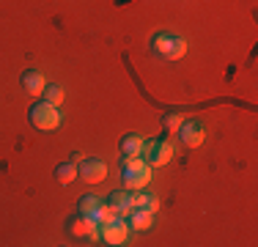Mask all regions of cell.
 <instances>
[{
  "mask_svg": "<svg viewBox=\"0 0 258 247\" xmlns=\"http://www.w3.org/2000/svg\"><path fill=\"white\" fill-rule=\"evenodd\" d=\"M151 170L143 157H121V181L126 190H143L151 181Z\"/></svg>",
  "mask_w": 258,
  "mask_h": 247,
  "instance_id": "cell-1",
  "label": "cell"
},
{
  "mask_svg": "<svg viewBox=\"0 0 258 247\" xmlns=\"http://www.w3.org/2000/svg\"><path fill=\"white\" fill-rule=\"evenodd\" d=\"M151 52L162 60H179L187 52V41L176 33H154L151 36Z\"/></svg>",
  "mask_w": 258,
  "mask_h": 247,
  "instance_id": "cell-2",
  "label": "cell"
},
{
  "mask_svg": "<svg viewBox=\"0 0 258 247\" xmlns=\"http://www.w3.org/2000/svg\"><path fill=\"white\" fill-rule=\"evenodd\" d=\"M28 121H30V127L39 129V132H52V129L60 127V113H58L55 104H47L44 99H39V102L28 110Z\"/></svg>",
  "mask_w": 258,
  "mask_h": 247,
  "instance_id": "cell-3",
  "label": "cell"
},
{
  "mask_svg": "<svg viewBox=\"0 0 258 247\" xmlns=\"http://www.w3.org/2000/svg\"><path fill=\"white\" fill-rule=\"evenodd\" d=\"M140 157H143L151 168H162V165H168L170 157H173V146H170L165 138L143 140V146H140Z\"/></svg>",
  "mask_w": 258,
  "mask_h": 247,
  "instance_id": "cell-4",
  "label": "cell"
},
{
  "mask_svg": "<svg viewBox=\"0 0 258 247\" xmlns=\"http://www.w3.org/2000/svg\"><path fill=\"white\" fill-rule=\"evenodd\" d=\"M129 236V225L124 217H110L107 222H99V242L104 244H124Z\"/></svg>",
  "mask_w": 258,
  "mask_h": 247,
  "instance_id": "cell-5",
  "label": "cell"
},
{
  "mask_svg": "<svg viewBox=\"0 0 258 247\" xmlns=\"http://www.w3.org/2000/svg\"><path fill=\"white\" fill-rule=\"evenodd\" d=\"M66 233L69 236H75V239H99V225H96L94 220L88 217V214H75V217H69L66 220Z\"/></svg>",
  "mask_w": 258,
  "mask_h": 247,
  "instance_id": "cell-6",
  "label": "cell"
},
{
  "mask_svg": "<svg viewBox=\"0 0 258 247\" xmlns=\"http://www.w3.org/2000/svg\"><path fill=\"white\" fill-rule=\"evenodd\" d=\"M77 176L85 178L88 184H99L102 178L107 176V165L96 157H85V159H80V165H77Z\"/></svg>",
  "mask_w": 258,
  "mask_h": 247,
  "instance_id": "cell-7",
  "label": "cell"
},
{
  "mask_svg": "<svg viewBox=\"0 0 258 247\" xmlns=\"http://www.w3.org/2000/svg\"><path fill=\"white\" fill-rule=\"evenodd\" d=\"M176 132H179V140L187 148H198L201 143H204V124H201L198 118L181 121V127L176 129Z\"/></svg>",
  "mask_w": 258,
  "mask_h": 247,
  "instance_id": "cell-8",
  "label": "cell"
},
{
  "mask_svg": "<svg viewBox=\"0 0 258 247\" xmlns=\"http://www.w3.org/2000/svg\"><path fill=\"white\" fill-rule=\"evenodd\" d=\"M104 203L110 206V212L115 217H126L132 212V190H115V193L104 195Z\"/></svg>",
  "mask_w": 258,
  "mask_h": 247,
  "instance_id": "cell-9",
  "label": "cell"
},
{
  "mask_svg": "<svg viewBox=\"0 0 258 247\" xmlns=\"http://www.w3.org/2000/svg\"><path fill=\"white\" fill-rule=\"evenodd\" d=\"M124 220H126L129 231H149V228L154 225V212H149V209H143V206H132V212H129Z\"/></svg>",
  "mask_w": 258,
  "mask_h": 247,
  "instance_id": "cell-10",
  "label": "cell"
},
{
  "mask_svg": "<svg viewBox=\"0 0 258 247\" xmlns=\"http://www.w3.org/2000/svg\"><path fill=\"white\" fill-rule=\"evenodd\" d=\"M20 85L28 91V94H33V96H39L41 94V88H44V74H41L39 69H25L20 74Z\"/></svg>",
  "mask_w": 258,
  "mask_h": 247,
  "instance_id": "cell-11",
  "label": "cell"
},
{
  "mask_svg": "<svg viewBox=\"0 0 258 247\" xmlns=\"http://www.w3.org/2000/svg\"><path fill=\"white\" fill-rule=\"evenodd\" d=\"M140 146H143V138L135 132H126L124 138L118 140V151L124 154V157H140Z\"/></svg>",
  "mask_w": 258,
  "mask_h": 247,
  "instance_id": "cell-12",
  "label": "cell"
},
{
  "mask_svg": "<svg viewBox=\"0 0 258 247\" xmlns=\"http://www.w3.org/2000/svg\"><path fill=\"white\" fill-rule=\"evenodd\" d=\"M55 178H58V184H69L77 178V165L75 162H60L58 168H55Z\"/></svg>",
  "mask_w": 258,
  "mask_h": 247,
  "instance_id": "cell-13",
  "label": "cell"
},
{
  "mask_svg": "<svg viewBox=\"0 0 258 247\" xmlns=\"http://www.w3.org/2000/svg\"><path fill=\"white\" fill-rule=\"evenodd\" d=\"M41 99H44L47 104H55V107H58V104H60V99H63V91H60V85L47 83L44 88H41Z\"/></svg>",
  "mask_w": 258,
  "mask_h": 247,
  "instance_id": "cell-14",
  "label": "cell"
},
{
  "mask_svg": "<svg viewBox=\"0 0 258 247\" xmlns=\"http://www.w3.org/2000/svg\"><path fill=\"white\" fill-rule=\"evenodd\" d=\"M99 203H102V198H96V195H83V198H80V203H77V212H80V214H91L96 206H99Z\"/></svg>",
  "mask_w": 258,
  "mask_h": 247,
  "instance_id": "cell-15",
  "label": "cell"
},
{
  "mask_svg": "<svg viewBox=\"0 0 258 247\" xmlns=\"http://www.w3.org/2000/svg\"><path fill=\"white\" fill-rule=\"evenodd\" d=\"M181 121H184V118H181L179 113H165L162 118H159V124H162L165 132H176V129L181 127Z\"/></svg>",
  "mask_w": 258,
  "mask_h": 247,
  "instance_id": "cell-16",
  "label": "cell"
},
{
  "mask_svg": "<svg viewBox=\"0 0 258 247\" xmlns=\"http://www.w3.org/2000/svg\"><path fill=\"white\" fill-rule=\"evenodd\" d=\"M146 209H149V212H157V209H159V201H157L154 195H149V201H146Z\"/></svg>",
  "mask_w": 258,
  "mask_h": 247,
  "instance_id": "cell-17",
  "label": "cell"
}]
</instances>
